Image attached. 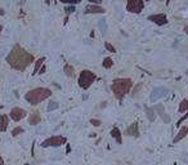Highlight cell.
Returning <instances> with one entry per match:
<instances>
[{
	"instance_id": "cell-10",
	"label": "cell",
	"mask_w": 188,
	"mask_h": 165,
	"mask_svg": "<svg viewBox=\"0 0 188 165\" xmlns=\"http://www.w3.org/2000/svg\"><path fill=\"white\" fill-rule=\"evenodd\" d=\"M124 134L127 137H134V138H138L139 137V125H138V121H134L133 124H130L126 128V130L124 132Z\"/></svg>"
},
{
	"instance_id": "cell-31",
	"label": "cell",
	"mask_w": 188,
	"mask_h": 165,
	"mask_svg": "<svg viewBox=\"0 0 188 165\" xmlns=\"http://www.w3.org/2000/svg\"><path fill=\"white\" fill-rule=\"evenodd\" d=\"M4 14H5V10L3 8H0V16H4Z\"/></svg>"
},
{
	"instance_id": "cell-13",
	"label": "cell",
	"mask_w": 188,
	"mask_h": 165,
	"mask_svg": "<svg viewBox=\"0 0 188 165\" xmlns=\"http://www.w3.org/2000/svg\"><path fill=\"white\" fill-rule=\"evenodd\" d=\"M187 134H188V126H187V125H184V126H182V128L179 129L178 134L174 137V139H173V143H178L179 141H182L183 138H186V135H187Z\"/></svg>"
},
{
	"instance_id": "cell-20",
	"label": "cell",
	"mask_w": 188,
	"mask_h": 165,
	"mask_svg": "<svg viewBox=\"0 0 188 165\" xmlns=\"http://www.w3.org/2000/svg\"><path fill=\"white\" fill-rule=\"evenodd\" d=\"M103 67L104 68H111L112 66H113V61H112V58H109V57H107V58H104L103 59Z\"/></svg>"
},
{
	"instance_id": "cell-3",
	"label": "cell",
	"mask_w": 188,
	"mask_h": 165,
	"mask_svg": "<svg viewBox=\"0 0 188 165\" xmlns=\"http://www.w3.org/2000/svg\"><path fill=\"white\" fill-rule=\"evenodd\" d=\"M52 96V90L49 89V88H35V89H31L28 90V92L24 94V99L27 101L30 104H32V106H36L42 101L48 99L49 97Z\"/></svg>"
},
{
	"instance_id": "cell-18",
	"label": "cell",
	"mask_w": 188,
	"mask_h": 165,
	"mask_svg": "<svg viewBox=\"0 0 188 165\" xmlns=\"http://www.w3.org/2000/svg\"><path fill=\"white\" fill-rule=\"evenodd\" d=\"M44 62H45V57H41V58H39L36 62H35V68H34V72H32V75H36V73L39 72V70L41 68V66L44 65Z\"/></svg>"
},
{
	"instance_id": "cell-15",
	"label": "cell",
	"mask_w": 188,
	"mask_h": 165,
	"mask_svg": "<svg viewBox=\"0 0 188 165\" xmlns=\"http://www.w3.org/2000/svg\"><path fill=\"white\" fill-rule=\"evenodd\" d=\"M9 125V116L8 115H0V132H5Z\"/></svg>"
},
{
	"instance_id": "cell-21",
	"label": "cell",
	"mask_w": 188,
	"mask_h": 165,
	"mask_svg": "<svg viewBox=\"0 0 188 165\" xmlns=\"http://www.w3.org/2000/svg\"><path fill=\"white\" fill-rule=\"evenodd\" d=\"M22 133H24V129L22 128V126H16V128L12 130V135L13 137H17V135L22 134Z\"/></svg>"
},
{
	"instance_id": "cell-32",
	"label": "cell",
	"mask_w": 188,
	"mask_h": 165,
	"mask_svg": "<svg viewBox=\"0 0 188 165\" xmlns=\"http://www.w3.org/2000/svg\"><path fill=\"white\" fill-rule=\"evenodd\" d=\"M0 165H4V159L1 157V155H0Z\"/></svg>"
},
{
	"instance_id": "cell-5",
	"label": "cell",
	"mask_w": 188,
	"mask_h": 165,
	"mask_svg": "<svg viewBox=\"0 0 188 165\" xmlns=\"http://www.w3.org/2000/svg\"><path fill=\"white\" fill-rule=\"evenodd\" d=\"M67 143V138L63 135H52L41 143V147H59Z\"/></svg>"
},
{
	"instance_id": "cell-11",
	"label": "cell",
	"mask_w": 188,
	"mask_h": 165,
	"mask_svg": "<svg viewBox=\"0 0 188 165\" xmlns=\"http://www.w3.org/2000/svg\"><path fill=\"white\" fill-rule=\"evenodd\" d=\"M106 12L104 8H102L101 5H95V4H90L85 8V14H103Z\"/></svg>"
},
{
	"instance_id": "cell-7",
	"label": "cell",
	"mask_w": 188,
	"mask_h": 165,
	"mask_svg": "<svg viewBox=\"0 0 188 165\" xmlns=\"http://www.w3.org/2000/svg\"><path fill=\"white\" fill-rule=\"evenodd\" d=\"M26 115H27L26 110H23V108H21V107H13L9 112V117L12 119L13 121H17V122L26 117Z\"/></svg>"
},
{
	"instance_id": "cell-25",
	"label": "cell",
	"mask_w": 188,
	"mask_h": 165,
	"mask_svg": "<svg viewBox=\"0 0 188 165\" xmlns=\"http://www.w3.org/2000/svg\"><path fill=\"white\" fill-rule=\"evenodd\" d=\"M65 10H66V16L68 17L70 14H72V13L75 12V6H73V5H71V6H66Z\"/></svg>"
},
{
	"instance_id": "cell-33",
	"label": "cell",
	"mask_w": 188,
	"mask_h": 165,
	"mask_svg": "<svg viewBox=\"0 0 188 165\" xmlns=\"http://www.w3.org/2000/svg\"><path fill=\"white\" fill-rule=\"evenodd\" d=\"M184 32H186L187 36H188V26H184Z\"/></svg>"
},
{
	"instance_id": "cell-9",
	"label": "cell",
	"mask_w": 188,
	"mask_h": 165,
	"mask_svg": "<svg viewBox=\"0 0 188 165\" xmlns=\"http://www.w3.org/2000/svg\"><path fill=\"white\" fill-rule=\"evenodd\" d=\"M147 19L156 24H158V26H164V24L168 23V17H166L165 13H156V14L148 16Z\"/></svg>"
},
{
	"instance_id": "cell-14",
	"label": "cell",
	"mask_w": 188,
	"mask_h": 165,
	"mask_svg": "<svg viewBox=\"0 0 188 165\" xmlns=\"http://www.w3.org/2000/svg\"><path fill=\"white\" fill-rule=\"evenodd\" d=\"M109 134H111V137L119 143V145H121V143H122V134H121V132H120V129L117 128V126H113Z\"/></svg>"
},
{
	"instance_id": "cell-1",
	"label": "cell",
	"mask_w": 188,
	"mask_h": 165,
	"mask_svg": "<svg viewBox=\"0 0 188 165\" xmlns=\"http://www.w3.org/2000/svg\"><path fill=\"white\" fill-rule=\"evenodd\" d=\"M5 61L13 70L22 72L35 61V58L30 52H27L26 49L22 48L19 44H16L12 49H10V52H9V54L6 55Z\"/></svg>"
},
{
	"instance_id": "cell-38",
	"label": "cell",
	"mask_w": 188,
	"mask_h": 165,
	"mask_svg": "<svg viewBox=\"0 0 188 165\" xmlns=\"http://www.w3.org/2000/svg\"><path fill=\"white\" fill-rule=\"evenodd\" d=\"M144 1H148V0H144Z\"/></svg>"
},
{
	"instance_id": "cell-22",
	"label": "cell",
	"mask_w": 188,
	"mask_h": 165,
	"mask_svg": "<svg viewBox=\"0 0 188 165\" xmlns=\"http://www.w3.org/2000/svg\"><path fill=\"white\" fill-rule=\"evenodd\" d=\"M58 107H59V103H58V102H55V101H52V102H49L47 110L50 112V111H53V110H57Z\"/></svg>"
},
{
	"instance_id": "cell-26",
	"label": "cell",
	"mask_w": 188,
	"mask_h": 165,
	"mask_svg": "<svg viewBox=\"0 0 188 165\" xmlns=\"http://www.w3.org/2000/svg\"><path fill=\"white\" fill-rule=\"evenodd\" d=\"M90 124L93 125V126H101L102 125V121L101 120H98V119H90Z\"/></svg>"
},
{
	"instance_id": "cell-23",
	"label": "cell",
	"mask_w": 188,
	"mask_h": 165,
	"mask_svg": "<svg viewBox=\"0 0 188 165\" xmlns=\"http://www.w3.org/2000/svg\"><path fill=\"white\" fill-rule=\"evenodd\" d=\"M104 48L107 49L108 52H111V53H116V48L113 47L111 43H108V41H106V43H104Z\"/></svg>"
},
{
	"instance_id": "cell-36",
	"label": "cell",
	"mask_w": 188,
	"mask_h": 165,
	"mask_svg": "<svg viewBox=\"0 0 188 165\" xmlns=\"http://www.w3.org/2000/svg\"><path fill=\"white\" fill-rule=\"evenodd\" d=\"M24 165H30V164H28V163H26V164H24Z\"/></svg>"
},
{
	"instance_id": "cell-19",
	"label": "cell",
	"mask_w": 188,
	"mask_h": 165,
	"mask_svg": "<svg viewBox=\"0 0 188 165\" xmlns=\"http://www.w3.org/2000/svg\"><path fill=\"white\" fill-rule=\"evenodd\" d=\"M188 111V99H183L182 102L179 103V108H178V112L179 114H183V112Z\"/></svg>"
},
{
	"instance_id": "cell-8",
	"label": "cell",
	"mask_w": 188,
	"mask_h": 165,
	"mask_svg": "<svg viewBox=\"0 0 188 165\" xmlns=\"http://www.w3.org/2000/svg\"><path fill=\"white\" fill-rule=\"evenodd\" d=\"M152 108H153V110L157 112V115L162 119V121H164L165 124H169L171 119H170V116H169L168 112H166L165 107H164V104H162V103H157V104H155V106L152 107Z\"/></svg>"
},
{
	"instance_id": "cell-12",
	"label": "cell",
	"mask_w": 188,
	"mask_h": 165,
	"mask_svg": "<svg viewBox=\"0 0 188 165\" xmlns=\"http://www.w3.org/2000/svg\"><path fill=\"white\" fill-rule=\"evenodd\" d=\"M41 121V115L39 111H34L30 114V116H28V124L30 125H37L40 124Z\"/></svg>"
},
{
	"instance_id": "cell-2",
	"label": "cell",
	"mask_w": 188,
	"mask_h": 165,
	"mask_svg": "<svg viewBox=\"0 0 188 165\" xmlns=\"http://www.w3.org/2000/svg\"><path fill=\"white\" fill-rule=\"evenodd\" d=\"M133 88V80L129 78H119L115 79L111 84V90L116 99L122 101L127 93H130Z\"/></svg>"
},
{
	"instance_id": "cell-17",
	"label": "cell",
	"mask_w": 188,
	"mask_h": 165,
	"mask_svg": "<svg viewBox=\"0 0 188 165\" xmlns=\"http://www.w3.org/2000/svg\"><path fill=\"white\" fill-rule=\"evenodd\" d=\"M146 115H147L148 120H150L151 122H153V121L156 120V116H157L156 111H155L152 107H147V108H146Z\"/></svg>"
},
{
	"instance_id": "cell-27",
	"label": "cell",
	"mask_w": 188,
	"mask_h": 165,
	"mask_svg": "<svg viewBox=\"0 0 188 165\" xmlns=\"http://www.w3.org/2000/svg\"><path fill=\"white\" fill-rule=\"evenodd\" d=\"M187 119H188V112H187V114H186V115H184V116H183V117H180V119H179V120H178V122H176V125H178V126H179V125H180V124H182V122H183V121H186V120H187Z\"/></svg>"
},
{
	"instance_id": "cell-6",
	"label": "cell",
	"mask_w": 188,
	"mask_h": 165,
	"mask_svg": "<svg viewBox=\"0 0 188 165\" xmlns=\"http://www.w3.org/2000/svg\"><path fill=\"white\" fill-rule=\"evenodd\" d=\"M144 9V0H127L126 10L130 13H140Z\"/></svg>"
},
{
	"instance_id": "cell-28",
	"label": "cell",
	"mask_w": 188,
	"mask_h": 165,
	"mask_svg": "<svg viewBox=\"0 0 188 165\" xmlns=\"http://www.w3.org/2000/svg\"><path fill=\"white\" fill-rule=\"evenodd\" d=\"M45 71H47V66L42 65V66H41V68L39 70V72H37V73H45Z\"/></svg>"
},
{
	"instance_id": "cell-39",
	"label": "cell",
	"mask_w": 188,
	"mask_h": 165,
	"mask_svg": "<svg viewBox=\"0 0 188 165\" xmlns=\"http://www.w3.org/2000/svg\"><path fill=\"white\" fill-rule=\"evenodd\" d=\"M158 1H162V0H158Z\"/></svg>"
},
{
	"instance_id": "cell-34",
	"label": "cell",
	"mask_w": 188,
	"mask_h": 165,
	"mask_svg": "<svg viewBox=\"0 0 188 165\" xmlns=\"http://www.w3.org/2000/svg\"><path fill=\"white\" fill-rule=\"evenodd\" d=\"M71 151V147H70V145H67V151H66V153H68Z\"/></svg>"
},
{
	"instance_id": "cell-37",
	"label": "cell",
	"mask_w": 188,
	"mask_h": 165,
	"mask_svg": "<svg viewBox=\"0 0 188 165\" xmlns=\"http://www.w3.org/2000/svg\"><path fill=\"white\" fill-rule=\"evenodd\" d=\"M174 165H178V164H176V163H174Z\"/></svg>"
},
{
	"instance_id": "cell-35",
	"label": "cell",
	"mask_w": 188,
	"mask_h": 165,
	"mask_svg": "<svg viewBox=\"0 0 188 165\" xmlns=\"http://www.w3.org/2000/svg\"><path fill=\"white\" fill-rule=\"evenodd\" d=\"M1 31H3V26L0 24V34H1Z\"/></svg>"
},
{
	"instance_id": "cell-24",
	"label": "cell",
	"mask_w": 188,
	"mask_h": 165,
	"mask_svg": "<svg viewBox=\"0 0 188 165\" xmlns=\"http://www.w3.org/2000/svg\"><path fill=\"white\" fill-rule=\"evenodd\" d=\"M63 4H70V5H75V4H80L81 0H59Z\"/></svg>"
},
{
	"instance_id": "cell-30",
	"label": "cell",
	"mask_w": 188,
	"mask_h": 165,
	"mask_svg": "<svg viewBox=\"0 0 188 165\" xmlns=\"http://www.w3.org/2000/svg\"><path fill=\"white\" fill-rule=\"evenodd\" d=\"M142 86V84H139V85H138L137 88H135V90H134V93H133V96H135V93H138V92H139V88Z\"/></svg>"
},
{
	"instance_id": "cell-4",
	"label": "cell",
	"mask_w": 188,
	"mask_h": 165,
	"mask_svg": "<svg viewBox=\"0 0 188 165\" xmlns=\"http://www.w3.org/2000/svg\"><path fill=\"white\" fill-rule=\"evenodd\" d=\"M95 80H97V75L93 71H90V70H83L79 75V79H77V84H79V86L81 89L86 90L91 86V84Z\"/></svg>"
},
{
	"instance_id": "cell-29",
	"label": "cell",
	"mask_w": 188,
	"mask_h": 165,
	"mask_svg": "<svg viewBox=\"0 0 188 165\" xmlns=\"http://www.w3.org/2000/svg\"><path fill=\"white\" fill-rule=\"evenodd\" d=\"M89 3H91V4H95V5H99L102 3V0H89Z\"/></svg>"
},
{
	"instance_id": "cell-16",
	"label": "cell",
	"mask_w": 188,
	"mask_h": 165,
	"mask_svg": "<svg viewBox=\"0 0 188 165\" xmlns=\"http://www.w3.org/2000/svg\"><path fill=\"white\" fill-rule=\"evenodd\" d=\"M63 71H65V75L68 76V78H75L76 76L75 68H73V66H71L70 63H66L65 67H63Z\"/></svg>"
}]
</instances>
